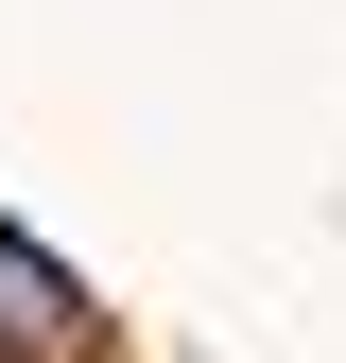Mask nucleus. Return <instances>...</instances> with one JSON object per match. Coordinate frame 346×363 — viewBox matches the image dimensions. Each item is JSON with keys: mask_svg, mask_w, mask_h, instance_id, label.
<instances>
[{"mask_svg": "<svg viewBox=\"0 0 346 363\" xmlns=\"http://www.w3.org/2000/svg\"><path fill=\"white\" fill-rule=\"evenodd\" d=\"M104 346V311H86V277L52 242H18V225H0V363H86Z\"/></svg>", "mask_w": 346, "mask_h": 363, "instance_id": "nucleus-1", "label": "nucleus"}]
</instances>
